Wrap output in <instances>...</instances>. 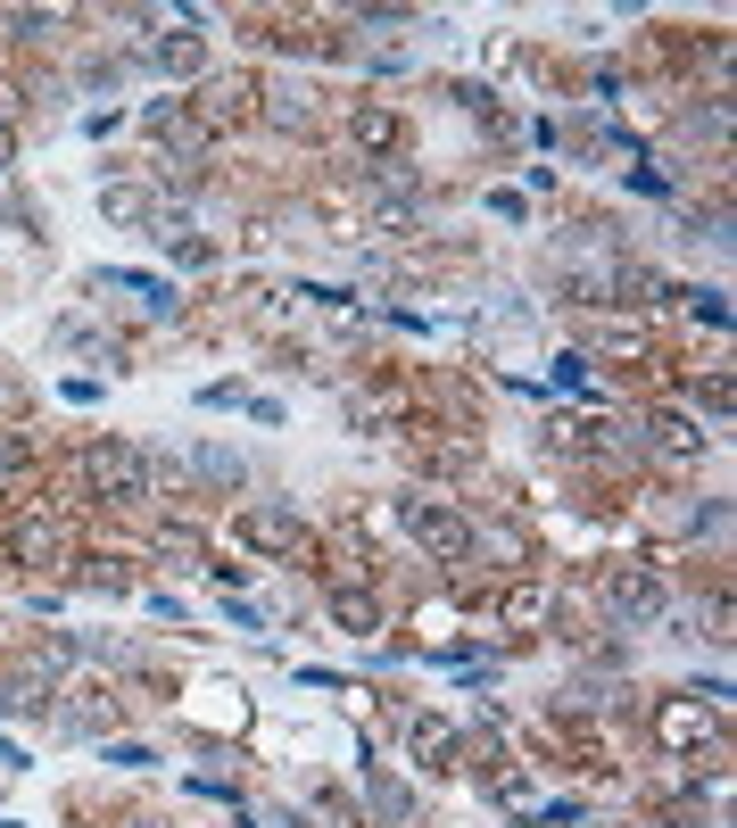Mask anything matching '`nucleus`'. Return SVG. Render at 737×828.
<instances>
[{
  "label": "nucleus",
  "mask_w": 737,
  "mask_h": 828,
  "mask_svg": "<svg viewBox=\"0 0 737 828\" xmlns=\"http://www.w3.org/2000/svg\"><path fill=\"white\" fill-rule=\"evenodd\" d=\"M92 490H100V497H116V506H141V497H150V456L125 448V439L92 448Z\"/></svg>",
  "instance_id": "f257e3e1"
},
{
  "label": "nucleus",
  "mask_w": 737,
  "mask_h": 828,
  "mask_svg": "<svg viewBox=\"0 0 737 828\" xmlns=\"http://www.w3.org/2000/svg\"><path fill=\"white\" fill-rule=\"evenodd\" d=\"M133 828H158V820H133Z\"/></svg>",
  "instance_id": "9d476101"
},
{
  "label": "nucleus",
  "mask_w": 737,
  "mask_h": 828,
  "mask_svg": "<svg viewBox=\"0 0 737 828\" xmlns=\"http://www.w3.org/2000/svg\"><path fill=\"white\" fill-rule=\"evenodd\" d=\"M249 539L257 547H290V514H249Z\"/></svg>",
  "instance_id": "39448f33"
},
{
  "label": "nucleus",
  "mask_w": 737,
  "mask_h": 828,
  "mask_svg": "<svg viewBox=\"0 0 737 828\" xmlns=\"http://www.w3.org/2000/svg\"><path fill=\"white\" fill-rule=\"evenodd\" d=\"M199 472H208L216 490H241V456L232 448H199Z\"/></svg>",
  "instance_id": "20e7f679"
},
{
  "label": "nucleus",
  "mask_w": 737,
  "mask_h": 828,
  "mask_svg": "<svg viewBox=\"0 0 737 828\" xmlns=\"http://www.w3.org/2000/svg\"><path fill=\"white\" fill-rule=\"evenodd\" d=\"M332 613H341L348 630H373V605H365V597H332Z\"/></svg>",
  "instance_id": "0eeeda50"
},
{
  "label": "nucleus",
  "mask_w": 737,
  "mask_h": 828,
  "mask_svg": "<svg viewBox=\"0 0 737 828\" xmlns=\"http://www.w3.org/2000/svg\"><path fill=\"white\" fill-rule=\"evenodd\" d=\"M406 522H415L423 547H431V555H448V564H464V555H473V522H464V514H423V506H406Z\"/></svg>",
  "instance_id": "f03ea898"
},
{
  "label": "nucleus",
  "mask_w": 737,
  "mask_h": 828,
  "mask_svg": "<svg viewBox=\"0 0 737 828\" xmlns=\"http://www.w3.org/2000/svg\"><path fill=\"white\" fill-rule=\"evenodd\" d=\"M606 597H613V613H622V621H655L663 613V580H655V572H613Z\"/></svg>",
  "instance_id": "7ed1b4c3"
},
{
  "label": "nucleus",
  "mask_w": 737,
  "mask_h": 828,
  "mask_svg": "<svg viewBox=\"0 0 737 828\" xmlns=\"http://www.w3.org/2000/svg\"><path fill=\"white\" fill-rule=\"evenodd\" d=\"M0 108H9V83H0Z\"/></svg>",
  "instance_id": "1a4fd4ad"
},
{
  "label": "nucleus",
  "mask_w": 737,
  "mask_h": 828,
  "mask_svg": "<svg viewBox=\"0 0 737 828\" xmlns=\"http://www.w3.org/2000/svg\"><path fill=\"white\" fill-rule=\"evenodd\" d=\"M9 150H18V141H9V133H0V166H9Z\"/></svg>",
  "instance_id": "6e6552de"
},
{
  "label": "nucleus",
  "mask_w": 737,
  "mask_h": 828,
  "mask_svg": "<svg viewBox=\"0 0 737 828\" xmlns=\"http://www.w3.org/2000/svg\"><path fill=\"white\" fill-rule=\"evenodd\" d=\"M696 729H704V721L688 713V704H671V713H663V737H671V746H688V737H696Z\"/></svg>",
  "instance_id": "423d86ee"
}]
</instances>
